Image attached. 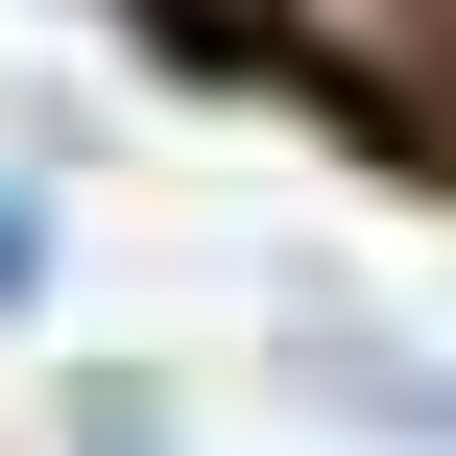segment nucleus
Instances as JSON below:
<instances>
[{
  "label": "nucleus",
  "mask_w": 456,
  "mask_h": 456,
  "mask_svg": "<svg viewBox=\"0 0 456 456\" xmlns=\"http://www.w3.org/2000/svg\"><path fill=\"white\" fill-rule=\"evenodd\" d=\"M72 456H168V409H144V385H96V409H72Z\"/></svg>",
  "instance_id": "20e7f679"
},
{
  "label": "nucleus",
  "mask_w": 456,
  "mask_h": 456,
  "mask_svg": "<svg viewBox=\"0 0 456 456\" xmlns=\"http://www.w3.org/2000/svg\"><path fill=\"white\" fill-rule=\"evenodd\" d=\"M24 289H48V192L0 168V313H24Z\"/></svg>",
  "instance_id": "7ed1b4c3"
},
{
  "label": "nucleus",
  "mask_w": 456,
  "mask_h": 456,
  "mask_svg": "<svg viewBox=\"0 0 456 456\" xmlns=\"http://www.w3.org/2000/svg\"><path fill=\"white\" fill-rule=\"evenodd\" d=\"M192 24H240V0H192Z\"/></svg>",
  "instance_id": "39448f33"
},
{
  "label": "nucleus",
  "mask_w": 456,
  "mask_h": 456,
  "mask_svg": "<svg viewBox=\"0 0 456 456\" xmlns=\"http://www.w3.org/2000/svg\"><path fill=\"white\" fill-rule=\"evenodd\" d=\"M289 48H313V96H409V72H456V0H265Z\"/></svg>",
  "instance_id": "f03ea898"
},
{
  "label": "nucleus",
  "mask_w": 456,
  "mask_h": 456,
  "mask_svg": "<svg viewBox=\"0 0 456 456\" xmlns=\"http://www.w3.org/2000/svg\"><path fill=\"white\" fill-rule=\"evenodd\" d=\"M289 385H313L337 433H409V456H456V361H433V337H361V313H289Z\"/></svg>",
  "instance_id": "f257e3e1"
}]
</instances>
